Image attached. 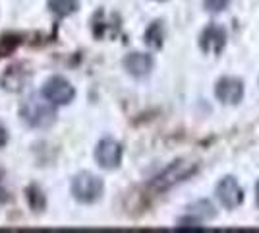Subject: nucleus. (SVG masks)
<instances>
[{
    "label": "nucleus",
    "mask_w": 259,
    "mask_h": 233,
    "mask_svg": "<svg viewBox=\"0 0 259 233\" xmlns=\"http://www.w3.org/2000/svg\"><path fill=\"white\" fill-rule=\"evenodd\" d=\"M20 117L31 128H49L56 122V105L45 97L43 93H31L23 99L20 107Z\"/></svg>",
    "instance_id": "1"
},
{
    "label": "nucleus",
    "mask_w": 259,
    "mask_h": 233,
    "mask_svg": "<svg viewBox=\"0 0 259 233\" xmlns=\"http://www.w3.org/2000/svg\"><path fill=\"white\" fill-rule=\"evenodd\" d=\"M197 171V163L190 159H176L166 169H162L159 175H155L149 183V189L153 192H164V190L172 189L178 183H182L190 175H194Z\"/></svg>",
    "instance_id": "2"
},
{
    "label": "nucleus",
    "mask_w": 259,
    "mask_h": 233,
    "mask_svg": "<svg viewBox=\"0 0 259 233\" xmlns=\"http://www.w3.org/2000/svg\"><path fill=\"white\" fill-rule=\"evenodd\" d=\"M103 190H105L103 179L93 175V173H89V171L77 173L76 177H74V181H72V194L81 204H93V202H97L103 196Z\"/></svg>",
    "instance_id": "3"
},
{
    "label": "nucleus",
    "mask_w": 259,
    "mask_h": 233,
    "mask_svg": "<svg viewBox=\"0 0 259 233\" xmlns=\"http://www.w3.org/2000/svg\"><path fill=\"white\" fill-rule=\"evenodd\" d=\"M41 93H43L51 103H54V105H68V103H72L74 97H76L74 86L62 76L49 78V80L45 82Z\"/></svg>",
    "instance_id": "4"
},
{
    "label": "nucleus",
    "mask_w": 259,
    "mask_h": 233,
    "mask_svg": "<svg viewBox=\"0 0 259 233\" xmlns=\"http://www.w3.org/2000/svg\"><path fill=\"white\" fill-rule=\"evenodd\" d=\"M95 161L99 163V167L103 169H116L122 163V146L120 142L112 140V138H105L101 140L95 148Z\"/></svg>",
    "instance_id": "5"
},
{
    "label": "nucleus",
    "mask_w": 259,
    "mask_h": 233,
    "mask_svg": "<svg viewBox=\"0 0 259 233\" xmlns=\"http://www.w3.org/2000/svg\"><path fill=\"white\" fill-rule=\"evenodd\" d=\"M29 80H31V70H27L25 64H10L0 76V86L10 93H20L22 89L27 88Z\"/></svg>",
    "instance_id": "6"
},
{
    "label": "nucleus",
    "mask_w": 259,
    "mask_h": 233,
    "mask_svg": "<svg viewBox=\"0 0 259 233\" xmlns=\"http://www.w3.org/2000/svg\"><path fill=\"white\" fill-rule=\"evenodd\" d=\"M217 198L219 202L228 208V210H234L238 208L240 204H242V200H244V192L240 189V185H238V181L234 177H225L219 185H217Z\"/></svg>",
    "instance_id": "7"
},
{
    "label": "nucleus",
    "mask_w": 259,
    "mask_h": 233,
    "mask_svg": "<svg viewBox=\"0 0 259 233\" xmlns=\"http://www.w3.org/2000/svg\"><path fill=\"white\" fill-rule=\"evenodd\" d=\"M215 95L221 103L236 105L238 101H242L244 97V82L238 78H221L217 82Z\"/></svg>",
    "instance_id": "8"
},
{
    "label": "nucleus",
    "mask_w": 259,
    "mask_h": 233,
    "mask_svg": "<svg viewBox=\"0 0 259 233\" xmlns=\"http://www.w3.org/2000/svg\"><path fill=\"white\" fill-rule=\"evenodd\" d=\"M199 45L205 53H211V55H219L225 45H227V31L225 27L217 25V23H211L209 27L203 29V34L199 37Z\"/></svg>",
    "instance_id": "9"
},
{
    "label": "nucleus",
    "mask_w": 259,
    "mask_h": 233,
    "mask_svg": "<svg viewBox=\"0 0 259 233\" xmlns=\"http://www.w3.org/2000/svg\"><path fill=\"white\" fill-rule=\"evenodd\" d=\"M124 68L128 70V74L136 78H145L149 72L153 70V56L145 55V53H140V51H134V53H128L122 60Z\"/></svg>",
    "instance_id": "10"
},
{
    "label": "nucleus",
    "mask_w": 259,
    "mask_h": 233,
    "mask_svg": "<svg viewBox=\"0 0 259 233\" xmlns=\"http://www.w3.org/2000/svg\"><path fill=\"white\" fill-rule=\"evenodd\" d=\"M47 6H49V10L53 12L54 16L66 18V16H72L74 12H77L79 0H49Z\"/></svg>",
    "instance_id": "11"
},
{
    "label": "nucleus",
    "mask_w": 259,
    "mask_h": 233,
    "mask_svg": "<svg viewBox=\"0 0 259 233\" xmlns=\"http://www.w3.org/2000/svg\"><path fill=\"white\" fill-rule=\"evenodd\" d=\"M162 41H164V29H162V22H153L147 31H145V43L153 47V49H161Z\"/></svg>",
    "instance_id": "12"
},
{
    "label": "nucleus",
    "mask_w": 259,
    "mask_h": 233,
    "mask_svg": "<svg viewBox=\"0 0 259 233\" xmlns=\"http://www.w3.org/2000/svg\"><path fill=\"white\" fill-rule=\"evenodd\" d=\"M25 194H27V202H29L31 210H35V212L45 210V206H47V198H45L43 190L39 189L37 185L27 187V189H25Z\"/></svg>",
    "instance_id": "13"
},
{
    "label": "nucleus",
    "mask_w": 259,
    "mask_h": 233,
    "mask_svg": "<svg viewBox=\"0 0 259 233\" xmlns=\"http://www.w3.org/2000/svg\"><path fill=\"white\" fill-rule=\"evenodd\" d=\"M190 210L194 212L197 218H203V220H209V218H215V216H217L213 204H211V202H207V200L195 202L194 206H190Z\"/></svg>",
    "instance_id": "14"
},
{
    "label": "nucleus",
    "mask_w": 259,
    "mask_h": 233,
    "mask_svg": "<svg viewBox=\"0 0 259 233\" xmlns=\"http://www.w3.org/2000/svg\"><path fill=\"white\" fill-rule=\"evenodd\" d=\"M230 4V0H205V8L209 12H223Z\"/></svg>",
    "instance_id": "15"
},
{
    "label": "nucleus",
    "mask_w": 259,
    "mask_h": 233,
    "mask_svg": "<svg viewBox=\"0 0 259 233\" xmlns=\"http://www.w3.org/2000/svg\"><path fill=\"white\" fill-rule=\"evenodd\" d=\"M8 130H6V126L4 124H0V148H4V146L8 144Z\"/></svg>",
    "instance_id": "16"
},
{
    "label": "nucleus",
    "mask_w": 259,
    "mask_h": 233,
    "mask_svg": "<svg viewBox=\"0 0 259 233\" xmlns=\"http://www.w3.org/2000/svg\"><path fill=\"white\" fill-rule=\"evenodd\" d=\"M255 204L259 206V181H257V185H255Z\"/></svg>",
    "instance_id": "17"
}]
</instances>
